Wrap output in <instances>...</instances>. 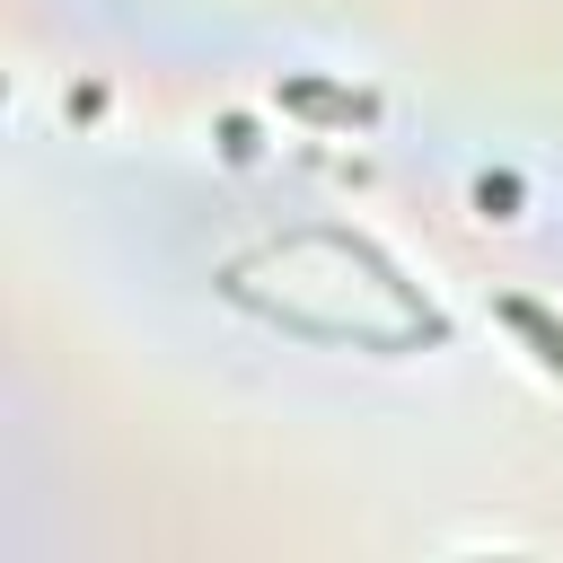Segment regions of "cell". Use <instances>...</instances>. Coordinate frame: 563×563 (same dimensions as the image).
Listing matches in <instances>:
<instances>
[{
  "instance_id": "cell-1",
  "label": "cell",
  "mask_w": 563,
  "mask_h": 563,
  "mask_svg": "<svg viewBox=\"0 0 563 563\" xmlns=\"http://www.w3.org/2000/svg\"><path fill=\"white\" fill-rule=\"evenodd\" d=\"M493 317H501V325H519V334L537 343V361H545V369H563V325H554L537 299H493Z\"/></svg>"
}]
</instances>
